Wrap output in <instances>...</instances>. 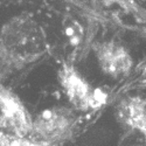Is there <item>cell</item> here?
<instances>
[{"mask_svg":"<svg viewBox=\"0 0 146 146\" xmlns=\"http://www.w3.org/2000/svg\"><path fill=\"white\" fill-rule=\"evenodd\" d=\"M48 52L47 34L28 14L8 20L0 29V81L25 69Z\"/></svg>","mask_w":146,"mask_h":146,"instance_id":"cell-1","label":"cell"},{"mask_svg":"<svg viewBox=\"0 0 146 146\" xmlns=\"http://www.w3.org/2000/svg\"><path fill=\"white\" fill-rule=\"evenodd\" d=\"M76 116L66 106H53L32 119L28 138L43 146L66 140L74 131Z\"/></svg>","mask_w":146,"mask_h":146,"instance_id":"cell-2","label":"cell"},{"mask_svg":"<svg viewBox=\"0 0 146 146\" xmlns=\"http://www.w3.org/2000/svg\"><path fill=\"white\" fill-rule=\"evenodd\" d=\"M57 78L69 103L75 110L89 111L104 104L106 96L89 84L72 64L64 63L61 67Z\"/></svg>","mask_w":146,"mask_h":146,"instance_id":"cell-3","label":"cell"},{"mask_svg":"<svg viewBox=\"0 0 146 146\" xmlns=\"http://www.w3.org/2000/svg\"><path fill=\"white\" fill-rule=\"evenodd\" d=\"M32 119L14 95L0 92V129L1 132L19 137H27Z\"/></svg>","mask_w":146,"mask_h":146,"instance_id":"cell-4","label":"cell"},{"mask_svg":"<svg viewBox=\"0 0 146 146\" xmlns=\"http://www.w3.org/2000/svg\"><path fill=\"white\" fill-rule=\"evenodd\" d=\"M95 54L102 71L105 75L119 78L129 74L132 67L131 55L125 48L115 41L97 43Z\"/></svg>","mask_w":146,"mask_h":146,"instance_id":"cell-5","label":"cell"},{"mask_svg":"<svg viewBox=\"0 0 146 146\" xmlns=\"http://www.w3.org/2000/svg\"><path fill=\"white\" fill-rule=\"evenodd\" d=\"M117 116L123 124L146 133V101L131 97L120 102L118 105Z\"/></svg>","mask_w":146,"mask_h":146,"instance_id":"cell-6","label":"cell"},{"mask_svg":"<svg viewBox=\"0 0 146 146\" xmlns=\"http://www.w3.org/2000/svg\"><path fill=\"white\" fill-rule=\"evenodd\" d=\"M83 29H82V27H81V25L78 22H76V21H74V23L70 26V27H68L67 28V31H66V34L69 36V39H70V41L74 43V44H77L80 41H81V38H82V32Z\"/></svg>","mask_w":146,"mask_h":146,"instance_id":"cell-7","label":"cell"}]
</instances>
